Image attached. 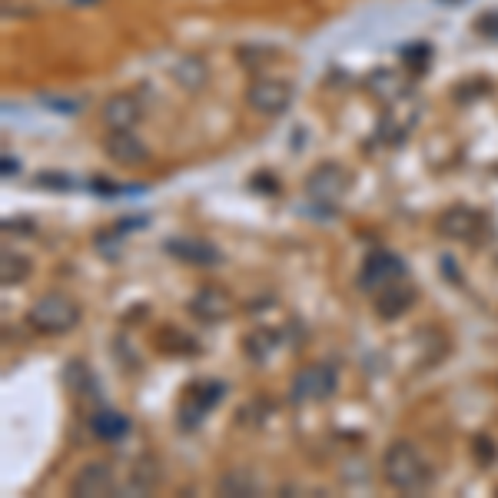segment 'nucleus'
Instances as JSON below:
<instances>
[{"label":"nucleus","instance_id":"nucleus-10","mask_svg":"<svg viewBox=\"0 0 498 498\" xmlns=\"http://www.w3.org/2000/svg\"><path fill=\"white\" fill-rule=\"evenodd\" d=\"M143 116V106L133 93H114L106 97L104 110H100V120H104L110 130H133Z\"/></svg>","mask_w":498,"mask_h":498},{"label":"nucleus","instance_id":"nucleus-7","mask_svg":"<svg viewBox=\"0 0 498 498\" xmlns=\"http://www.w3.org/2000/svg\"><path fill=\"white\" fill-rule=\"evenodd\" d=\"M395 279H406V263H402L399 256L385 253V249L366 256L362 273H359V286H362V290H366V292H379V290H385L389 283H395Z\"/></svg>","mask_w":498,"mask_h":498},{"label":"nucleus","instance_id":"nucleus-4","mask_svg":"<svg viewBox=\"0 0 498 498\" xmlns=\"http://www.w3.org/2000/svg\"><path fill=\"white\" fill-rule=\"evenodd\" d=\"M339 376L329 362H313L292 376V399L296 402H325L336 392Z\"/></svg>","mask_w":498,"mask_h":498},{"label":"nucleus","instance_id":"nucleus-16","mask_svg":"<svg viewBox=\"0 0 498 498\" xmlns=\"http://www.w3.org/2000/svg\"><path fill=\"white\" fill-rule=\"evenodd\" d=\"M173 77L183 83L186 90H199V87H207L209 73H207V63L199 57H183L180 63L173 67Z\"/></svg>","mask_w":498,"mask_h":498},{"label":"nucleus","instance_id":"nucleus-20","mask_svg":"<svg viewBox=\"0 0 498 498\" xmlns=\"http://www.w3.org/2000/svg\"><path fill=\"white\" fill-rule=\"evenodd\" d=\"M67 385L73 389V392H87V385H90V376H87V369H83V362H70L67 369Z\"/></svg>","mask_w":498,"mask_h":498},{"label":"nucleus","instance_id":"nucleus-17","mask_svg":"<svg viewBox=\"0 0 498 498\" xmlns=\"http://www.w3.org/2000/svg\"><path fill=\"white\" fill-rule=\"evenodd\" d=\"M220 492L226 495H253L256 492V478L246 472V468H232L230 476L220 482Z\"/></svg>","mask_w":498,"mask_h":498},{"label":"nucleus","instance_id":"nucleus-6","mask_svg":"<svg viewBox=\"0 0 498 498\" xmlns=\"http://www.w3.org/2000/svg\"><path fill=\"white\" fill-rule=\"evenodd\" d=\"M435 230L445 236V240H455V243H478L482 232L488 230L485 216L472 207H449L439 216Z\"/></svg>","mask_w":498,"mask_h":498},{"label":"nucleus","instance_id":"nucleus-18","mask_svg":"<svg viewBox=\"0 0 498 498\" xmlns=\"http://www.w3.org/2000/svg\"><path fill=\"white\" fill-rule=\"evenodd\" d=\"M160 482V472H156V462L153 459H139L137 468H133V485L139 488V492H150L153 485Z\"/></svg>","mask_w":498,"mask_h":498},{"label":"nucleus","instance_id":"nucleus-9","mask_svg":"<svg viewBox=\"0 0 498 498\" xmlns=\"http://www.w3.org/2000/svg\"><path fill=\"white\" fill-rule=\"evenodd\" d=\"M114 488H116V478L104 462H87L80 472L73 476V482H70V495L104 498V495H110Z\"/></svg>","mask_w":498,"mask_h":498},{"label":"nucleus","instance_id":"nucleus-14","mask_svg":"<svg viewBox=\"0 0 498 498\" xmlns=\"http://www.w3.org/2000/svg\"><path fill=\"white\" fill-rule=\"evenodd\" d=\"M90 429L100 442H120L130 432V418L123 412H114V409H104L90 418Z\"/></svg>","mask_w":498,"mask_h":498},{"label":"nucleus","instance_id":"nucleus-2","mask_svg":"<svg viewBox=\"0 0 498 498\" xmlns=\"http://www.w3.org/2000/svg\"><path fill=\"white\" fill-rule=\"evenodd\" d=\"M27 323L40 336H63L80 325V302L70 300L67 292H44L27 309Z\"/></svg>","mask_w":498,"mask_h":498},{"label":"nucleus","instance_id":"nucleus-8","mask_svg":"<svg viewBox=\"0 0 498 498\" xmlns=\"http://www.w3.org/2000/svg\"><path fill=\"white\" fill-rule=\"evenodd\" d=\"M104 150L116 166H127V170L130 166H143V163L150 160L147 143L133 137V130H110L104 139Z\"/></svg>","mask_w":498,"mask_h":498},{"label":"nucleus","instance_id":"nucleus-12","mask_svg":"<svg viewBox=\"0 0 498 498\" xmlns=\"http://www.w3.org/2000/svg\"><path fill=\"white\" fill-rule=\"evenodd\" d=\"M166 253L183 259V263H193V266H216L223 256L220 249L207 240H193V236H183V240H166Z\"/></svg>","mask_w":498,"mask_h":498},{"label":"nucleus","instance_id":"nucleus-15","mask_svg":"<svg viewBox=\"0 0 498 498\" xmlns=\"http://www.w3.org/2000/svg\"><path fill=\"white\" fill-rule=\"evenodd\" d=\"M30 273H34V263L23 253H17V249H4L0 253V283L4 286H21V283H27Z\"/></svg>","mask_w":498,"mask_h":498},{"label":"nucleus","instance_id":"nucleus-13","mask_svg":"<svg viewBox=\"0 0 498 498\" xmlns=\"http://www.w3.org/2000/svg\"><path fill=\"white\" fill-rule=\"evenodd\" d=\"M412 302H416V290H412L409 283H402V279H395L385 290L376 292V309H379L383 319H399V316H406L409 309H412Z\"/></svg>","mask_w":498,"mask_h":498},{"label":"nucleus","instance_id":"nucleus-3","mask_svg":"<svg viewBox=\"0 0 498 498\" xmlns=\"http://www.w3.org/2000/svg\"><path fill=\"white\" fill-rule=\"evenodd\" d=\"M349 186H352V176H349L346 166L325 160L319 166H313L309 176H306V197L319 203V207H336L349 193Z\"/></svg>","mask_w":498,"mask_h":498},{"label":"nucleus","instance_id":"nucleus-19","mask_svg":"<svg viewBox=\"0 0 498 498\" xmlns=\"http://www.w3.org/2000/svg\"><path fill=\"white\" fill-rule=\"evenodd\" d=\"M476 34L485 40H498V11H485L476 17Z\"/></svg>","mask_w":498,"mask_h":498},{"label":"nucleus","instance_id":"nucleus-21","mask_svg":"<svg viewBox=\"0 0 498 498\" xmlns=\"http://www.w3.org/2000/svg\"><path fill=\"white\" fill-rule=\"evenodd\" d=\"M445 4H455V0H445Z\"/></svg>","mask_w":498,"mask_h":498},{"label":"nucleus","instance_id":"nucleus-11","mask_svg":"<svg viewBox=\"0 0 498 498\" xmlns=\"http://www.w3.org/2000/svg\"><path fill=\"white\" fill-rule=\"evenodd\" d=\"M190 313L197 316L199 323H223L232 313V300L216 286H203V290L190 300Z\"/></svg>","mask_w":498,"mask_h":498},{"label":"nucleus","instance_id":"nucleus-1","mask_svg":"<svg viewBox=\"0 0 498 498\" xmlns=\"http://www.w3.org/2000/svg\"><path fill=\"white\" fill-rule=\"evenodd\" d=\"M383 472L385 482L395 488V492H406V495H418L432 485V468L426 462V455L418 452L412 442H392L389 452L383 459Z\"/></svg>","mask_w":498,"mask_h":498},{"label":"nucleus","instance_id":"nucleus-5","mask_svg":"<svg viewBox=\"0 0 498 498\" xmlns=\"http://www.w3.org/2000/svg\"><path fill=\"white\" fill-rule=\"evenodd\" d=\"M292 104V87L286 80H273V77H259L246 87V106L259 116H279L286 114Z\"/></svg>","mask_w":498,"mask_h":498}]
</instances>
